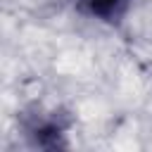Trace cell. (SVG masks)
I'll return each instance as SVG.
<instances>
[{"mask_svg":"<svg viewBox=\"0 0 152 152\" xmlns=\"http://www.w3.org/2000/svg\"><path fill=\"white\" fill-rule=\"evenodd\" d=\"M78 2L90 17L100 19V21H116L128 10L131 0H78Z\"/></svg>","mask_w":152,"mask_h":152,"instance_id":"cell-2","label":"cell"},{"mask_svg":"<svg viewBox=\"0 0 152 152\" xmlns=\"http://www.w3.org/2000/svg\"><path fill=\"white\" fill-rule=\"evenodd\" d=\"M26 133H28V138H33V142H36L38 147H62V145H64V140H62L64 128H62V124L55 121V119L36 116V119L28 124Z\"/></svg>","mask_w":152,"mask_h":152,"instance_id":"cell-1","label":"cell"}]
</instances>
